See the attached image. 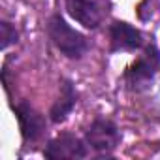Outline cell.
<instances>
[{"instance_id": "277c9868", "label": "cell", "mask_w": 160, "mask_h": 160, "mask_svg": "<svg viewBox=\"0 0 160 160\" xmlns=\"http://www.w3.org/2000/svg\"><path fill=\"white\" fill-rule=\"evenodd\" d=\"M87 141H81L72 134H60L51 139L43 149V156L49 160H64V158H85L87 156Z\"/></svg>"}, {"instance_id": "7a4b0ae2", "label": "cell", "mask_w": 160, "mask_h": 160, "mask_svg": "<svg viewBox=\"0 0 160 160\" xmlns=\"http://www.w3.org/2000/svg\"><path fill=\"white\" fill-rule=\"evenodd\" d=\"M160 70V53L154 43L147 45L143 55L124 72V83L132 91H145L151 87L154 75Z\"/></svg>"}, {"instance_id": "ba28073f", "label": "cell", "mask_w": 160, "mask_h": 160, "mask_svg": "<svg viewBox=\"0 0 160 160\" xmlns=\"http://www.w3.org/2000/svg\"><path fill=\"white\" fill-rule=\"evenodd\" d=\"M75 102H77V92L73 89V83L66 79V81H62V85H60V96L57 98V102L53 104V108L49 111L51 121L53 122H62L72 113Z\"/></svg>"}, {"instance_id": "3957f363", "label": "cell", "mask_w": 160, "mask_h": 160, "mask_svg": "<svg viewBox=\"0 0 160 160\" xmlns=\"http://www.w3.org/2000/svg\"><path fill=\"white\" fill-rule=\"evenodd\" d=\"M85 141L87 145H91L96 152H102V154H108L111 152L119 141H121V132L117 128V124L109 119H102L98 117L91 128L87 130V136H85Z\"/></svg>"}, {"instance_id": "6da1fadb", "label": "cell", "mask_w": 160, "mask_h": 160, "mask_svg": "<svg viewBox=\"0 0 160 160\" xmlns=\"http://www.w3.org/2000/svg\"><path fill=\"white\" fill-rule=\"evenodd\" d=\"M47 34L53 45L68 58H81L89 49L87 38L72 28L60 15H53L47 21Z\"/></svg>"}, {"instance_id": "8992f818", "label": "cell", "mask_w": 160, "mask_h": 160, "mask_svg": "<svg viewBox=\"0 0 160 160\" xmlns=\"http://www.w3.org/2000/svg\"><path fill=\"white\" fill-rule=\"evenodd\" d=\"M17 121H19V128H21V136L27 143H32L36 139H40V136L45 130V119L28 104V102H21L13 108Z\"/></svg>"}, {"instance_id": "52a82bcc", "label": "cell", "mask_w": 160, "mask_h": 160, "mask_svg": "<svg viewBox=\"0 0 160 160\" xmlns=\"http://www.w3.org/2000/svg\"><path fill=\"white\" fill-rule=\"evenodd\" d=\"M111 51H136L143 45V36L138 28L124 21H115L109 27Z\"/></svg>"}, {"instance_id": "9c48e42d", "label": "cell", "mask_w": 160, "mask_h": 160, "mask_svg": "<svg viewBox=\"0 0 160 160\" xmlns=\"http://www.w3.org/2000/svg\"><path fill=\"white\" fill-rule=\"evenodd\" d=\"M0 30H2V49H8L13 42H17V30L8 21L0 23Z\"/></svg>"}, {"instance_id": "5b68a950", "label": "cell", "mask_w": 160, "mask_h": 160, "mask_svg": "<svg viewBox=\"0 0 160 160\" xmlns=\"http://www.w3.org/2000/svg\"><path fill=\"white\" fill-rule=\"evenodd\" d=\"M66 12L85 28H96L106 13L102 0H66Z\"/></svg>"}]
</instances>
